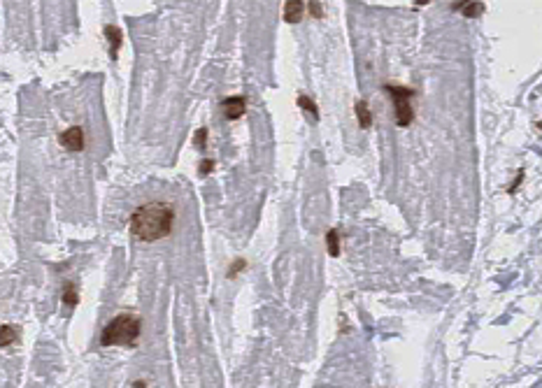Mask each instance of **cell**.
Here are the masks:
<instances>
[{
  "label": "cell",
  "mask_w": 542,
  "mask_h": 388,
  "mask_svg": "<svg viewBox=\"0 0 542 388\" xmlns=\"http://www.w3.org/2000/svg\"><path fill=\"white\" fill-rule=\"evenodd\" d=\"M175 221V212L165 203H147L137 207L131 216V235L142 242H156L170 235Z\"/></svg>",
  "instance_id": "cell-1"
},
{
  "label": "cell",
  "mask_w": 542,
  "mask_h": 388,
  "mask_svg": "<svg viewBox=\"0 0 542 388\" xmlns=\"http://www.w3.org/2000/svg\"><path fill=\"white\" fill-rule=\"evenodd\" d=\"M142 333V323L133 314H119L112 318L100 333V344L103 346H135Z\"/></svg>",
  "instance_id": "cell-2"
},
{
  "label": "cell",
  "mask_w": 542,
  "mask_h": 388,
  "mask_svg": "<svg viewBox=\"0 0 542 388\" xmlns=\"http://www.w3.org/2000/svg\"><path fill=\"white\" fill-rule=\"evenodd\" d=\"M384 91L391 95L396 105V123L400 128H407L414 121V110H412V98H414V91L405 86H384Z\"/></svg>",
  "instance_id": "cell-3"
},
{
  "label": "cell",
  "mask_w": 542,
  "mask_h": 388,
  "mask_svg": "<svg viewBox=\"0 0 542 388\" xmlns=\"http://www.w3.org/2000/svg\"><path fill=\"white\" fill-rule=\"evenodd\" d=\"M61 147L66 151H82L84 149V131L79 126H72L68 131L61 133Z\"/></svg>",
  "instance_id": "cell-4"
},
{
  "label": "cell",
  "mask_w": 542,
  "mask_h": 388,
  "mask_svg": "<svg viewBox=\"0 0 542 388\" xmlns=\"http://www.w3.org/2000/svg\"><path fill=\"white\" fill-rule=\"evenodd\" d=\"M221 107H224V116L228 121H237L242 119V114H245V107H247V100L242 98V95H230V98H226L224 103H221Z\"/></svg>",
  "instance_id": "cell-5"
},
{
  "label": "cell",
  "mask_w": 542,
  "mask_h": 388,
  "mask_svg": "<svg viewBox=\"0 0 542 388\" xmlns=\"http://www.w3.org/2000/svg\"><path fill=\"white\" fill-rule=\"evenodd\" d=\"M105 38H107V44H110V56L112 58H119V49H121V42H124V35L116 26H105Z\"/></svg>",
  "instance_id": "cell-6"
},
{
  "label": "cell",
  "mask_w": 542,
  "mask_h": 388,
  "mask_svg": "<svg viewBox=\"0 0 542 388\" xmlns=\"http://www.w3.org/2000/svg\"><path fill=\"white\" fill-rule=\"evenodd\" d=\"M303 10H305V3H300V0H289V3H284V21L298 23L303 19Z\"/></svg>",
  "instance_id": "cell-7"
},
{
  "label": "cell",
  "mask_w": 542,
  "mask_h": 388,
  "mask_svg": "<svg viewBox=\"0 0 542 388\" xmlns=\"http://www.w3.org/2000/svg\"><path fill=\"white\" fill-rule=\"evenodd\" d=\"M356 116H358V126L361 128H370V123H373V112L368 110V103L366 100H358L354 107Z\"/></svg>",
  "instance_id": "cell-8"
},
{
  "label": "cell",
  "mask_w": 542,
  "mask_h": 388,
  "mask_svg": "<svg viewBox=\"0 0 542 388\" xmlns=\"http://www.w3.org/2000/svg\"><path fill=\"white\" fill-rule=\"evenodd\" d=\"M451 7H454V10H461V12H463V17H468V19H475V17H479V14L484 12L482 3H463V5H461V3H454Z\"/></svg>",
  "instance_id": "cell-9"
},
{
  "label": "cell",
  "mask_w": 542,
  "mask_h": 388,
  "mask_svg": "<svg viewBox=\"0 0 542 388\" xmlns=\"http://www.w3.org/2000/svg\"><path fill=\"white\" fill-rule=\"evenodd\" d=\"M326 249H328V256L330 258H338L340 256V233L335 228H330L326 233Z\"/></svg>",
  "instance_id": "cell-10"
},
{
  "label": "cell",
  "mask_w": 542,
  "mask_h": 388,
  "mask_svg": "<svg viewBox=\"0 0 542 388\" xmlns=\"http://www.w3.org/2000/svg\"><path fill=\"white\" fill-rule=\"evenodd\" d=\"M19 337V330L14 326H0V346H10L14 344Z\"/></svg>",
  "instance_id": "cell-11"
},
{
  "label": "cell",
  "mask_w": 542,
  "mask_h": 388,
  "mask_svg": "<svg viewBox=\"0 0 542 388\" xmlns=\"http://www.w3.org/2000/svg\"><path fill=\"white\" fill-rule=\"evenodd\" d=\"M298 107H303V110L312 116V119L319 121V107H317V103H314L310 95H298Z\"/></svg>",
  "instance_id": "cell-12"
},
{
  "label": "cell",
  "mask_w": 542,
  "mask_h": 388,
  "mask_svg": "<svg viewBox=\"0 0 542 388\" xmlns=\"http://www.w3.org/2000/svg\"><path fill=\"white\" fill-rule=\"evenodd\" d=\"M77 302H79L77 288L72 284H66V286H63V305H66V307H75Z\"/></svg>",
  "instance_id": "cell-13"
},
{
  "label": "cell",
  "mask_w": 542,
  "mask_h": 388,
  "mask_svg": "<svg viewBox=\"0 0 542 388\" xmlns=\"http://www.w3.org/2000/svg\"><path fill=\"white\" fill-rule=\"evenodd\" d=\"M205 142H207V128H198L196 135H193V147H196V149H203Z\"/></svg>",
  "instance_id": "cell-14"
},
{
  "label": "cell",
  "mask_w": 542,
  "mask_h": 388,
  "mask_svg": "<svg viewBox=\"0 0 542 388\" xmlns=\"http://www.w3.org/2000/svg\"><path fill=\"white\" fill-rule=\"evenodd\" d=\"M305 7H307L310 12H312V17H314V19H319V17L323 14V5H321V3H307Z\"/></svg>",
  "instance_id": "cell-15"
},
{
  "label": "cell",
  "mask_w": 542,
  "mask_h": 388,
  "mask_svg": "<svg viewBox=\"0 0 542 388\" xmlns=\"http://www.w3.org/2000/svg\"><path fill=\"white\" fill-rule=\"evenodd\" d=\"M214 170V160H203V163H200V168H198V172H200V177H207L209 172H212Z\"/></svg>",
  "instance_id": "cell-16"
},
{
  "label": "cell",
  "mask_w": 542,
  "mask_h": 388,
  "mask_svg": "<svg viewBox=\"0 0 542 388\" xmlns=\"http://www.w3.org/2000/svg\"><path fill=\"white\" fill-rule=\"evenodd\" d=\"M245 265H247V263H245V261H242V258H237V261H235V263H233V268H230V270H228V277H230V279H233V277H235V274H237V272H240V270H245Z\"/></svg>",
  "instance_id": "cell-17"
},
{
  "label": "cell",
  "mask_w": 542,
  "mask_h": 388,
  "mask_svg": "<svg viewBox=\"0 0 542 388\" xmlns=\"http://www.w3.org/2000/svg\"><path fill=\"white\" fill-rule=\"evenodd\" d=\"M521 179H524V170H521L519 175H517V179L512 181V186H509V188H507V193H515V191H517V186L521 184Z\"/></svg>",
  "instance_id": "cell-18"
},
{
  "label": "cell",
  "mask_w": 542,
  "mask_h": 388,
  "mask_svg": "<svg viewBox=\"0 0 542 388\" xmlns=\"http://www.w3.org/2000/svg\"><path fill=\"white\" fill-rule=\"evenodd\" d=\"M133 388H147V383H144V381H142V379H137V381H135V383H133Z\"/></svg>",
  "instance_id": "cell-19"
}]
</instances>
